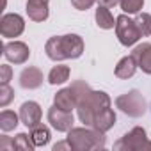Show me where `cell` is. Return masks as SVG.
I'll return each mask as SVG.
<instances>
[{
  "instance_id": "d6986e66",
  "label": "cell",
  "mask_w": 151,
  "mask_h": 151,
  "mask_svg": "<svg viewBox=\"0 0 151 151\" xmlns=\"http://www.w3.org/2000/svg\"><path fill=\"white\" fill-rule=\"evenodd\" d=\"M30 139H32V142H34V146L36 147H43V146H46L48 142H50V130H48V126H45V124H37V126H34V128H30Z\"/></svg>"
},
{
  "instance_id": "30bf717a",
  "label": "cell",
  "mask_w": 151,
  "mask_h": 151,
  "mask_svg": "<svg viewBox=\"0 0 151 151\" xmlns=\"http://www.w3.org/2000/svg\"><path fill=\"white\" fill-rule=\"evenodd\" d=\"M62 52L66 59H78L84 53V39L78 34H66L60 36Z\"/></svg>"
},
{
  "instance_id": "ba28073f",
  "label": "cell",
  "mask_w": 151,
  "mask_h": 151,
  "mask_svg": "<svg viewBox=\"0 0 151 151\" xmlns=\"http://www.w3.org/2000/svg\"><path fill=\"white\" fill-rule=\"evenodd\" d=\"M4 55L13 64H25L30 57V48L23 41H9L4 45Z\"/></svg>"
},
{
  "instance_id": "9a60e30c",
  "label": "cell",
  "mask_w": 151,
  "mask_h": 151,
  "mask_svg": "<svg viewBox=\"0 0 151 151\" xmlns=\"http://www.w3.org/2000/svg\"><path fill=\"white\" fill-rule=\"evenodd\" d=\"M137 68H139V66H137L135 57H133V55H126V57H123V59L117 62L114 73H116V77H117V78H121V80H128V78H132L133 75H135Z\"/></svg>"
},
{
  "instance_id": "44dd1931",
  "label": "cell",
  "mask_w": 151,
  "mask_h": 151,
  "mask_svg": "<svg viewBox=\"0 0 151 151\" xmlns=\"http://www.w3.org/2000/svg\"><path fill=\"white\" fill-rule=\"evenodd\" d=\"M20 114L13 110H2L0 112V130L2 132H11L20 124Z\"/></svg>"
},
{
  "instance_id": "7c38bea8",
  "label": "cell",
  "mask_w": 151,
  "mask_h": 151,
  "mask_svg": "<svg viewBox=\"0 0 151 151\" xmlns=\"http://www.w3.org/2000/svg\"><path fill=\"white\" fill-rule=\"evenodd\" d=\"M132 55L137 60L139 69H142L146 75H151V43H140L133 48Z\"/></svg>"
},
{
  "instance_id": "83f0119b",
  "label": "cell",
  "mask_w": 151,
  "mask_h": 151,
  "mask_svg": "<svg viewBox=\"0 0 151 151\" xmlns=\"http://www.w3.org/2000/svg\"><path fill=\"white\" fill-rule=\"evenodd\" d=\"M0 149H14V140H11L9 137H2V139H0Z\"/></svg>"
},
{
  "instance_id": "2e32d148",
  "label": "cell",
  "mask_w": 151,
  "mask_h": 151,
  "mask_svg": "<svg viewBox=\"0 0 151 151\" xmlns=\"http://www.w3.org/2000/svg\"><path fill=\"white\" fill-rule=\"evenodd\" d=\"M53 105H57L62 110L73 112V109H77V98H75V94L69 87H66V89L57 91V94L53 96Z\"/></svg>"
},
{
  "instance_id": "5b68a950",
  "label": "cell",
  "mask_w": 151,
  "mask_h": 151,
  "mask_svg": "<svg viewBox=\"0 0 151 151\" xmlns=\"http://www.w3.org/2000/svg\"><path fill=\"white\" fill-rule=\"evenodd\" d=\"M116 36L123 46H133L142 37L135 20L128 18V14H119L116 18Z\"/></svg>"
},
{
  "instance_id": "7402d4cb",
  "label": "cell",
  "mask_w": 151,
  "mask_h": 151,
  "mask_svg": "<svg viewBox=\"0 0 151 151\" xmlns=\"http://www.w3.org/2000/svg\"><path fill=\"white\" fill-rule=\"evenodd\" d=\"M135 23H137L140 36H144V37L151 36V14L149 13H137Z\"/></svg>"
},
{
  "instance_id": "7a4b0ae2",
  "label": "cell",
  "mask_w": 151,
  "mask_h": 151,
  "mask_svg": "<svg viewBox=\"0 0 151 151\" xmlns=\"http://www.w3.org/2000/svg\"><path fill=\"white\" fill-rule=\"evenodd\" d=\"M66 140L69 142L73 151H94L103 149L107 144L105 133L93 128V126H82V128H71L68 132Z\"/></svg>"
},
{
  "instance_id": "5bb4252c",
  "label": "cell",
  "mask_w": 151,
  "mask_h": 151,
  "mask_svg": "<svg viewBox=\"0 0 151 151\" xmlns=\"http://www.w3.org/2000/svg\"><path fill=\"white\" fill-rule=\"evenodd\" d=\"M116 121H117V117H116V112H114L110 107H107V109L100 110V112L94 116V121H93V128H96V130H100V132L107 133L110 128H114Z\"/></svg>"
},
{
  "instance_id": "ffe728a7",
  "label": "cell",
  "mask_w": 151,
  "mask_h": 151,
  "mask_svg": "<svg viewBox=\"0 0 151 151\" xmlns=\"http://www.w3.org/2000/svg\"><path fill=\"white\" fill-rule=\"evenodd\" d=\"M69 80V68L64 66V64H59V66H53L48 73V82L52 86H60L64 82Z\"/></svg>"
},
{
  "instance_id": "3957f363",
  "label": "cell",
  "mask_w": 151,
  "mask_h": 151,
  "mask_svg": "<svg viewBox=\"0 0 151 151\" xmlns=\"http://www.w3.org/2000/svg\"><path fill=\"white\" fill-rule=\"evenodd\" d=\"M116 107L123 114H126L130 117H142L146 114V110H147V103H146L144 96L137 89L117 96L116 98Z\"/></svg>"
},
{
  "instance_id": "8992f818",
  "label": "cell",
  "mask_w": 151,
  "mask_h": 151,
  "mask_svg": "<svg viewBox=\"0 0 151 151\" xmlns=\"http://www.w3.org/2000/svg\"><path fill=\"white\" fill-rule=\"evenodd\" d=\"M25 30V20L16 14V13H7L2 16V20H0V34H2V37H18L22 36Z\"/></svg>"
},
{
  "instance_id": "8fae6325",
  "label": "cell",
  "mask_w": 151,
  "mask_h": 151,
  "mask_svg": "<svg viewBox=\"0 0 151 151\" xmlns=\"http://www.w3.org/2000/svg\"><path fill=\"white\" fill-rule=\"evenodd\" d=\"M45 77H43V71L39 68H34V66H29L25 68L22 73H20V86L23 89H37L41 87Z\"/></svg>"
},
{
  "instance_id": "f546056e",
  "label": "cell",
  "mask_w": 151,
  "mask_h": 151,
  "mask_svg": "<svg viewBox=\"0 0 151 151\" xmlns=\"http://www.w3.org/2000/svg\"><path fill=\"white\" fill-rule=\"evenodd\" d=\"M98 2H100L101 6H105V7H114V6L119 4V0H98Z\"/></svg>"
},
{
  "instance_id": "e0dca14e",
  "label": "cell",
  "mask_w": 151,
  "mask_h": 151,
  "mask_svg": "<svg viewBox=\"0 0 151 151\" xmlns=\"http://www.w3.org/2000/svg\"><path fill=\"white\" fill-rule=\"evenodd\" d=\"M94 18H96V25L103 30H110V29H116V20L110 13V7H105V6H98L96 13H94Z\"/></svg>"
},
{
  "instance_id": "4fadbf2b",
  "label": "cell",
  "mask_w": 151,
  "mask_h": 151,
  "mask_svg": "<svg viewBox=\"0 0 151 151\" xmlns=\"http://www.w3.org/2000/svg\"><path fill=\"white\" fill-rule=\"evenodd\" d=\"M27 14L32 22H45L50 16L46 0H27Z\"/></svg>"
},
{
  "instance_id": "52a82bcc",
  "label": "cell",
  "mask_w": 151,
  "mask_h": 151,
  "mask_svg": "<svg viewBox=\"0 0 151 151\" xmlns=\"http://www.w3.org/2000/svg\"><path fill=\"white\" fill-rule=\"evenodd\" d=\"M48 123L52 124L53 130L62 132V133H68V132L73 128L75 117H73L71 112L62 110V109H59L57 105H53V107L48 109Z\"/></svg>"
},
{
  "instance_id": "ac0fdd59",
  "label": "cell",
  "mask_w": 151,
  "mask_h": 151,
  "mask_svg": "<svg viewBox=\"0 0 151 151\" xmlns=\"http://www.w3.org/2000/svg\"><path fill=\"white\" fill-rule=\"evenodd\" d=\"M45 52L48 55V59L55 60V62H60V60H66L64 57V52H62V43H60V36H53L46 41L45 45Z\"/></svg>"
},
{
  "instance_id": "9c48e42d",
  "label": "cell",
  "mask_w": 151,
  "mask_h": 151,
  "mask_svg": "<svg viewBox=\"0 0 151 151\" xmlns=\"http://www.w3.org/2000/svg\"><path fill=\"white\" fill-rule=\"evenodd\" d=\"M41 117H43V110L37 101H25L20 107V119L27 128L37 126L41 123Z\"/></svg>"
},
{
  "instance_id": "cb8c5ba5",
  "label": "cell",
  "mask_w": 151,
  "mask_h": 151,
  "mask_svg": "<svg viewBox=\"0 0 151 151\" xmlns=\"http://www.w3.org/2000/svg\"><path fill=\"white\" fill-rule=\"evenodd\" d=\"M14 149H22V151H34V142L30 139V135L27 133H18L14 139Z\"/></svg>"
},
{
  "instance_id": "277c9868",
  "label": "cell",
  "mask_w": 151,
  "mask_h": 151,
  "mask_svg": "<svg viewBox=\"0 0 151 151\" xmlns=\"http://www.w3.org/2000/svg\"><path fill=\"white\" fill-rule=\"evenodd\" d=\"M114 149H117V151H146V149H151V140H147V133L142 126H135L114 144Z\"/></svg>"
},
{
  "instance_id": "d4e9b609",
  "label": "cell",
  "mask_w": 151,
  "mask_h": 151,
  "mask_svg": "<svg viewBox=\"0 0 151 151\" xmlns=\"http://www.w3.org/2000/svg\"><path fill=\"white\" fill-rule=\"evenodd\" d=\"M14 100V89L9 84H0V107H7Z\"/></svg>"
},
{
  "instance_id": "4316f807",
  "label": "cell",
  "mask_w": 151,
  "mask_h": 151,
  "mask_svg": "<svg viewBox=\"0 0 151 151\" xmlns=\"http://www.w3.org/2000/svg\"><path fill=\"white\" fill-rule=\"evenodd\" d=\"M71 4H73L75 9H78V11H87V9H91L96 4V0H71Z\"/></svg>"
},
{
  "instance_id": "6da1fadb",
  "label": "cell",
  "mask_w": 151,
  "mask_h": 151,
  "mask_svg": "<svg viewBox=\"0 0 151 151\" xmlns=\"http://www.w3.org/2000/svg\"><path fill=\"white\" fill-rule=\"evenodd\" d=\"M112 100L107 93L103 91H93L89 89L87 93H84L78 101H77V114H78V119L86 124V126H93V121H94V116L110 107Z\"/></svg>"
},
{
  "instance_id": "484cf974",
  "label": "cell",
  "mask_w": 151,
  "mask_h": 151,
  "mask_svg": "<svg viewBox=\"0 0 151 151\" xmlns=\"http://www.w3.org/2000/svg\"><path fill=\"white\" fill-rule=\"evenodd\" d=\"M11 77H13L11 66L9 64H2V66H0V84H9Z\"/></svg>"
},
{
  "instance_id": "f1b7e54d",
  "label": "cell",
  "mask_w": 151,
  "mask_h": 151,
  "mask_svg": "<svg viewBox=\"0 0 151 151\" xmlns=\"http://www.w3.org/2000/svg\"><path fill=\"white\" fill-rule=\"evenodd\" d=\"M60 149H69V151H73L68 140H64V142H57V144L53 146V151H60Z\"/></svg>"
},
{
  "instance_id": "603a6c76",
  "label": "cell",
  "mask_w": 151,
  "mask_h": 151,
  "mask_svg": "<svg viewBox=\"0 0 151 151\" xmlns=\"http://www.w3.org/2000/svg\"><path fill=\"white\" fill-rule=\"evenodd\" d=\"M119 6L124 14H137L144 7V0H119Z\"/></svg>"
},
{
  "instance_id": "4dcf8cb0",
  "label": "cell",
  "mask_w": 151,
  "mask_h": 151,
  "mask_svg": "<svg viewBox=\"0 0 151 151\" xmlns=\"http://www.w3.org/2000/svg\"><path fill=\"white\" fill-rule=\"evenodd\" d=\"M46 2H48V0H46Z\"/></svg>"
}]
</instances>
